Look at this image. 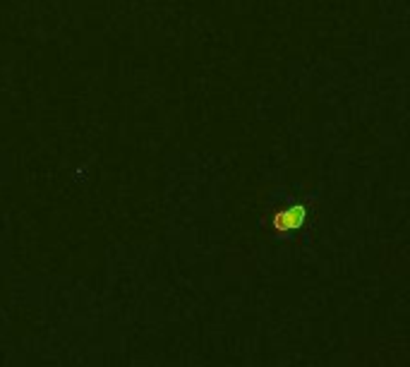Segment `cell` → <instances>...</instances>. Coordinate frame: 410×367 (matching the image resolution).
<instances>
[{
    "mask_svg": "<svg viewBox=\"0 0 410 367\" xmlns=\"http://www.w3.org/2000/svg\"><path fill=\"white\" fill-rule=\"evenodd\" d=\"M302 219H305V209H302V207H290V209H286V212H279L274 216V226L279 228V231H288V228L300 226Z\"/></svg>",
    "mask_w": 410,
    "mask_h": 367,
    "instance_id": "1",
    "label": "cell"
}]
</instances>
